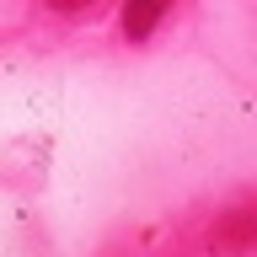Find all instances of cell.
I'll use <instances>...</instances> for the list:
<instances>
[{
	"mask_svg": "<svg viewBox=\"0 0 257 257\" xmlns=\"http://www.w3.org/2000/svg\"><path fill=\"white\" fill-rule=\"evenodd\" d=\"M166 11H172V0H123V38L128 43H145L161 27Z\"/></svg>",
	"mask_w": 257,
	"mask_h": 257,
	"instance_id": "cell-1",
	"label": "cell"
},
{
	"mask_svg": "<svg viewBox=\"0 0 257 257\" xmlns=\"http://www.w3.org/2000/svg\"><path fill=\"white\" fill-rule=\"evenodd\" d=\"M48 6H54V11H86L91 0H48Z\"/></svg>",
	"mask_w": 257,
	"mask_h": 257,
	"instance_id": "cell-2",
	"label": "cell"
}]
</instances>
